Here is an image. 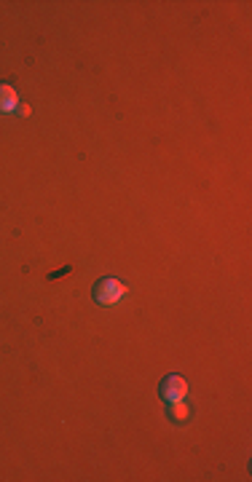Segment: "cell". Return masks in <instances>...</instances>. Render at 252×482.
<instances>
[{
	"label": "cell",
	"instance_id": "cell-1",
	"mask_svg": "<svg viewBox=\"0 0 252 482\" xmlns=\"http://www.w3.org/2000/svg\"><path fill=\"white\" fill-rule=\"evenodd\" d=\"M126 295V284L121 281V279H99L97 284H94V303L97 306H116L121 297Z\"/></svg>",
	"mask_w": 252,
	"mask_h": 482
},
{
	"label": "cell",
	"instance_id": "cell-2",
	"mask_svg": "<svg viewBox=\"0 0 252 482\" xmlns=\"http://www.w3.org/2000/svg\"><path fill=\"white\" fill-rule=\"evenodd\" d=\"M161 399L169 405V402H183L185 397H188V383H185V378L183 375H167L164 381H161Z\"/></svg>",
	"mask_w": 252,
	"mask_h": 482
},
{
	"label": "cell",
	"instance_id": "cell-3",
	"mask_svg": "<svg viewBox=\"0 0 252 482\" xmlns=\"http://www.w3.org/2000/svg\"><path fill=\"white\" fill-rule=\"evenodd\" d=\"M19 105V94L11 83H0V113H14Z\"/></svg>",
	"mask_w": 252,
	"mask_h": 482
},
{
	"label": "cell",
	"instance_id": "cell-4",
	"mask_svg": "<svg viewBox=\"0 0 252 482\" xmlns=\"http://www.w3.org/2000/svg\"><path fill=\"white\" fill-rule=\"evenodd\" d=\"M169 418L175 424H185L191 418V408H185L183 402H169Z\"/></svg>",
	"mask_w": 252,
	"mask_h": 482
}]
</instances>
